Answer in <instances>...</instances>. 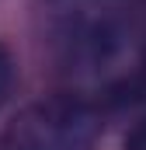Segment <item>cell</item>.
<instances>
[{
    "label": "cell",
    "mask_w": 146,
    "mask_h": 150,
    "mask_svg": "<svg viewBox=\"0 0 146 150\" xmlns=\"http://www.w3.org/2000/svg\"><path fill=\"white\" fill-rule=\"evenodd\" d=\"M98 133L101 119L87 101L42 98L4 126L0 150H91Z\"/></svg>",
    "instance_id": "cell-1"
},
{
    "label": "cell",
    "mask_w": 146,
    "mask_h": 150,
    "mask_svg": "<svg viewBox=\"0 0 146 150\" xmlns=\"http://www.w3.org/2000/svg\"><path fill=\"white\" fill-rule=\"evenodd\" d=\"M66 59H70L77 70H91V74H101L115 67L129 45H132V21H125L118 11L111 7H87V11H77L70 21H66Z\"/></svg>",
    "instance_id": "cell-2"
},
{
    "label": "cell",
    "mask_w": 146,
    "mask_h": 150,
    "mask_svg": "<svg viewBox=\"0 0 146 150\" xmlns=\"http://www.w3.org/2000/svg\"><path fill=\"white\" fill-rule=\"evenodd\" d=\"M11 84H14V59H11V52L0 45V101L11 94Z\"/></svg>",
    "instance_id": "cell-3"
},
{
    "label": "cell",
    "mask_w": 146,
    "mask_h": 150,
    "mask_svg": "<svg viewBox=\"0 0 146 150\" xmlns=\"http://www.w3.org/2000/svg\"><path fill=\"white\" fill-rule=\"evenodd\" d=\"M125 150H146V115L125 133Z\"/></svg>",
    "instance_id": "cell-4"
},
{
    "label": "cell",
    "mask_w": 146,
    "mask_h": 150,
    "mask_svg": "<svg viewBox=\"0 0 146 150\" xmlns=\"http://www.w3.org/2000/svg\"><path fill=\"white\" fill-rule=\"evenodd\" d=\"M139 80L146 84V45H143V56H139Z\"/></svg>",
    "instance_id": "cell-5"
}]
</instances>
